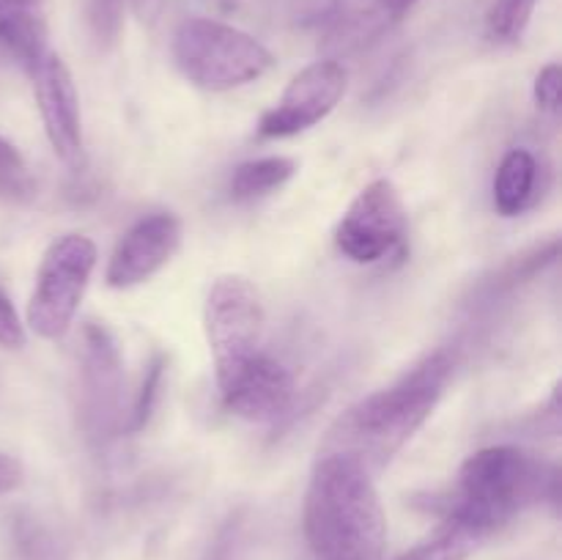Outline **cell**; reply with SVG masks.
<instances>
[{
    "label": "cell",
    "mask_w": 562,
    "mask_h": 560,
    "mask_svg": "<svg viewBox=\"0 0 562 560\" xmlns=\"http://www.w3.org/2000/svg\"><path fill=\"white\" fill-rule=\"evenodd\" d=\"M453 373L445 351L417 362L390 388L376 390L344 412L327 432L322 453H344L368 472L387 464L434 415Z\"/></svg>",
    "instance_id": "6da1fadb"
},
{
    "label": "cell",
    "mask_w": 562,
    "mask_h": 560,
    "mask_svg": "<svg viewBox=\"0 0 562 560\" xmlns=\"http://www.w3.org/2000/svg\"><path fill=\"white\" fill-rule=\"evenodd\" d=\"M302 522L316 560H382L387 516L371 472L351 456L318 453Z\"/></svg>",
    "instance_id": "7a4b0ae2"
},
{
    "label": "cell",
    "mask_w": 562,
    "mask_h": 560,
    "mask_svg": "<svg viewBox=\"0 0 562 560\" xmlns=\"http://www.w3.org/2000/svg\"><path fill=\"white\" fill-rule=\"evenodd\" d=\"M552 483L554 470L541 459L514 445H492L461 464L448 516L488 538L527 505L538 503Z\"/></svg>",
    "instance_id": "3957f363"
},
{
    "label": "cell",
    "mask_w": 562,
    "mask_h": 560,
    "mask_svg": "<svg viewBox=\"0 0 562 560\" xmlns=\"http://www.w3.org/2000/svg\"><path fill=\"white\" fill-rule=\"evenodd\" d=\"M176 66L201 91L225 93L261 80L274 69L272 49L228 22L190 16L170 42Z\"/></svg>",
    "instance_id": "277c9868"
},
{
    "label": "cell",
    "mask_w": 562,
    "mask_h": 560,
    "mask_svg": "<svg viewBox=\"0 0 562 560\" xmlns=\"http://www.w3.org/2000/svg\"><path fill=\"white\" fill-rule=\"evenodd\" d=\"M97 245L86 234H64L44 250L27 300V327L44 340H60L75 324L91 275Z\"/></svg>",
    "instance_id": "5b68a950"
},
{
    "label": "cell",
    "mask_w": 562,
    "mask_h": 560,
    "mask_svg": "<svg viewBox=\"0 0 562 560\" xmlns=\"http://www.w3.org/2000/svg\"><path fill=\"white\" fill-rule=\"evenodd\" d=\"M267 311L261 294L245 275H223L209 289L203 307L209 351L214 360V379L228 377L234 368L261 351Z\"/></svg>",
    "instance_id": "8992f818"
},
{
    "label": "cell",
    "mask_w": 562,
    "mask_h": 560,
    "mask_svg": "<svg viewBox=\"0 0 562 560\" xmlns=\"http://www.w3.org/2000/svg\"><path fill=\"white\" fill-rule=\"evenodd\" d=\"M409 220L390 179H376L357 192L335 228V247L355 264H379L404 247Z\"/></svg>",
    "instance_id": "52a82bcc"
},
{
    "label": "cell",
    "mask_w": 562,
    "mask_h": 560,
    "mask_svg": "<svg viewBox=\"0 0 562 560\" xmlns=\"http://www.w3.org/2000/svg\"><path fill=\"white\" fill-rule=\"evenodd\" d=\"M346 86H349V75L340 60L324 58L305 66L285 86L283 97L261 115L258 135L269 137V141L302 135L338 108Z\"/></svg>",
    "instance_id": "ba28073f"
},
{
    "label": "cell",
    "mask_w": 562,
    "mask_h": 560,
    "mask_svg": "<svg viewBox=\"0 0 562 560\" xmlns=\"http://www.w3.org/2000/svg\"><path fill=\"white\" fill-rule=\"evenodd\" d=\"M27 75L33 80L44 135H47L55 157L66 168L80 170L86 165V143H82L80 97H77V86L69 66L58 53L47 49Z\"/></svg>",
    "instance_id": "9c48e42d"
},
{
    "label": "cell",
    "mask_w": 562,
    "mask_h": 560,
    "mask_svg": "<svg viewBox=\"0 0 562 560\" xmlns=\"http://www.w3.org/2000/svg\"><path fill=\"white\" fill-rule=\"evenodd\" d=\"M220 399L231 415L250 423L278 421L294 401V377L267 351H256L228 377L217 379Z\"/></svg>",
    "instance_id": "30bf717a"
},
{
    "label": "cell",
    "mask_w": 562,
    "mask_h": 560,
    "mask_svg": "<svg viewBox=\"0 0 562 560\" xmlns=\"http://www.w3.org/2000/svg\"><path fill=\"white\" fill-rule=\"evenodd\" d=\"M181 234V220L170 212L146 214L130 225L104 269L110 289H132L151 280L179 253Z\"/></svg>",
    "instance_id": "8fae6325"
},
{
    "label": "cell",
    "mask_w": 562,
    "mask_h": 560,
    "mask_svg": "<svg viewBox=\"0 0 562 560\" xmlns=\"http://www.w3.org/2000/svg\"><path fill=\"white\" fill-rule=\"evenodd\" d=\"M82 406L93 432H108L119 423L121 355L113 335L102 324L82 329Z\"/></svg>",
    "instance_id": "7c38bea8"
},
{
    "label": "cell",
    "mask_w": 562,
    "mask_h": 560,
    "mask_svg": "<svg viewBox=\"0 0 562 560\" xmlns=\"http://www.w3.org/2000/svg\"><path fill=\"white\" fill-rule=\"evenodd\" d=\"M398 16L384 0H338L327 14V44L338 49H355L376 36Z\"/></svg>",
    "instance_id": "4fadbf2b"
},
{
    "label": "cell",
    "mask_w": 562,
    "mask_h": 560,
    "mask_svg": "<svg viewBox=\"0 0 562 560\" xmlns=\"http://www.w3.org/2000/svg\"><path fill=\"white\" fill-rule=\"evenodd\" d=\"M538 179V163L527 148H510L494 176V209L503 217H516L532 201Z\"/></svg>",
    "instance_id": "5bb4252c"
},
{
    "label": "cell",
    "mask_w": 562,
    "mask_h": 560,
    "mask_svg": "<svg viewBox=\"0 0 562 560\" xmlns=\"http://www.w3.org/2000/svg\"><path fill=\"white\" fill-rule=\"evenodd\" d=\"M294 173L296 163L291 157L247 159V163L236 165L234 173H231V198H234V201L263 198L269 195V192H278Z\"/></svg>",
    "instance_id": "9a60e30c"
},
{
    "label": "cell",
    "mask_w": 562,
    "mask_h": 560,
    "mask_svg": "<svg viewBox=\"0 0 562 560\" xmlns=\"http://www.w3.org/2000/svg\"><path fill=\"white\" fill-rule=\"evenodd\" d=\"M483 541H486L483 533H477L475 527L467 525V522L448 516L445 525L439 527L431 538H426V541L412 547L409 552H404L395 560H464L467 555L475 552Z\"/></svg>",
    "instance_id": "2e32d148"
},
{
    "label": "cell",
    "mask_w": 562,
    "mask_h": 560,
    "mask_svg": "<svg viewBox=\"0 0 562 560\" xmlns=\"http://www.w3.org/2000/svg\"><path fill=\"white\" fill-rule=\"evenodd\" d=\"M538 0H494L486 11V36L497 44H516L525 36Z\"/></svg>",
    "instance_id": "e0dca14e"
},
{
    "label": "cell",
    "mask_w": 562,
    "mask_h": 560,
    "mask_svg": "<svg viewBox=\"0 0 562 560\" xmlns=\"http://www.w3.org/2000/svg\"><path fill=\"white\" fill-rule=\"evenodd\" d=\"M36 195V181L27 170L25 159L14 143L0 135V198L9 201H31Z\"/></svg>",
    "instance_id": "ac0fdd59"
},
{
    "label": "cell",
    "mask_w": 562,
    "mask_h": 560,
    "mask_svg": "<svg viewBox=\"0 0 562 560\" xmlns=\"http://www.w3.org/2000/svg\"><path fill=\"white\" fill-rule=\"evenodd\" d=\"M162 373H165V360L162 357H157V360L148 366L146 379H143L140 384V393H137L135 406H132L130 412V426H126L130 432H140V428L148 423V417H151L154 404H157L159 399V388H162Z\"/></svg>",
    "instance_id": "d6986e66"
},
{
    "label": "cell",
    "mask_w": 562,
    "mask_h": 560,
    "mask_svg": "<svg viewBox=\"0 0 562 560\" xmlns=\"http://www.w3.org/2000/svg\"><path fill=\"white\" fill-rule=\"evenodd\" d=\"M126 0H88V20L99 42H113L124 22Z\"/></svg>",
    "instance_id": "ffe728a7"
},
{
    "label": "cell",
    "mask_w": 562,
    "mask_h": 560,
    "mask_svg": "<svg viewBox=\"0 0 562 560\" xmlns=\"http://www.w3.org/2000/svg\"><path fill=\"white\" fill-rule=\"evenodd\" d=\"M241 552H245V527H241L239 516H234L217 533L206 560H241Z\"/></svg>",
    "instance_id": "44dd1931"
},
{
    "label": "cell",
    "mask_w": 562,
    "mask_h": 560,
    "mask_svg": "<svg viewBox=\"0 0 562 560\" xmlns=\"http://www.w3.org/2000/svg\"><path fill=\"white\" fill-rule=\"evenodd\" d=\"M532 97H536L538 108L547 113H558L560 97H562V69L560 64H549L538 71L536 86H532Z\"/></svg>",
    "instance_id": "7402d4cb"
},
{
    "label": "cell",
    "mask_w": 562,
    "mask_h": 560,
    "mask_svg": "<svg viewBox=\"0 0 562 560\" xmlns=\"http://www.w3.org/2000/svg\"><path fill=\"white\" fill-rule=\"evenodd\" d=\"M25 340V324L20 322L16 307L11 305L9 296L0 291V346H3V349H22Z\"/></svg>",
    "instance_id": "603a6c76"
},
{
    "label": "cell",
    "mask_w": 562,
    "mask_h": 560,
    "mask_svg": "<svg viewBox=\"0 0 562 560\" xmlns=\"http://www.w3.org/2000/svg\"><path fill=\"white\" fill-rule=\"evenodd\" d=\"M22 478H25V472H22L20 461H16L14 456L0 453V497L14 492V489H20Z\"/></svg>",
    "instance_id": "cb8c5ba5"
},
{
    "label": "cell",
    "mask_w": 562,
    "mask_h": 560,
    "mask_svg": "<svg viewBox=\"0 0 562 560\" xmlns=\"http://www.w3.org/2000/svg\"><path fill=\"white\" fill-rule=\"evenodd\" d=\"M14 11H33V14H47V0H0V16L14 14Z\"/></svg>",
    "instance_id": "d4e9b609"
},
{
    "label": "cell",
    "mask_w": 562,
    "mask_h": 560,
    "mask_svg": "<svg viewBox=\"0 0 562 560\" xmlns=\"http://www.w3.org/2000/svg\"><path fill=\"white\" fill-rule=\"evenodd\" d=\"M417 3H420V0H384V5H387L395 16H401L404 11H409L412 5H417Z\"/></svg>",
    "instance_id": "484cf974"
}]
</instances>
